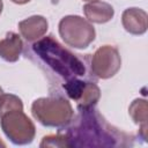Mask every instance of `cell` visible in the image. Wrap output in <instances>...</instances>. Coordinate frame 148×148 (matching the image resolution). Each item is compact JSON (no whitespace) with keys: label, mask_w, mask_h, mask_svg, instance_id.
<instances>
[{"label":"cell","mask_w":148,"mask_h":148,"mask_svg":"<svg viewBox=\"0 0 148 148\" xmlns=\"http://www.w3.org/2000/svg\"><path fill=\"white\" fill-rule=\"evenodd\" d=\"M10 1L14 2V3H16V5H24V3H28L31 0H10Z\"/></svg>","instance_id":"15"},{"label":"cell","mask_w":148,"mask_h":148,"mask_svg":"<svg viewBox=\"0 0 148 148\" xmlns=\"http://www.w3.org/2000/svg\"><path fill=\"white\" fill-rule=\"evenodd\" d=\"M66 131L68 147H126L133 138L110 125L94 108L79 110Z\"/></svg>","instance_id":"1"},{"label":"cell","mask_w":148,"mask_h":148,"mask_svg":"<svg viewBox=\"0 0 148 148\" xmlns=\"http://www.w3.org/2000/svg\"><path fill=\"white\" fill-rule=\"evenodd\" d=\"M58 30L65 44L79 50L87 49L96 37L94 25L79 15L64 16L59 22Z\"/></svg>","instance_id":"5"},{"label":"cell","mask_w":148,"mask_h":148,"mask_svg":"<svg viewBox=\"0 0 148 148\" xmlns=\"http://www.w3.org/2000/svg\"><path fill=\"white\" fill-rule=\"evenodd\" d=\"M121 24L123 28L131 35H143L148 28V15L141 8H127L121 14Z\"/></svg>","instance_id":"8"},{"label":"cell","mask_w":148,"mask_h":148,"mask_svg":"<svg viewBox=\"0 0 148 148\" xmlns=\"http://www.w3.org/2000/svg\"><path fill=\"white\" fill-rule=\"evenodd\" d=\"M83 13L86 15V18L90 23L103 24L112 20L114 9L110 3L96 0L86 3L83 6Z\"/></svg>","instance_id":"10"},{"label":"cell","mask_w":148,"mask_h":148,"mask_svg":"<svg viewBox=\"0 0 148 148\" xmlns=\"http://www.w3.org/2000/svg\"><path fill=\"white\" fill-rule=\"evenodd\" d=\"M49 29L47 20L42 15H32L18 22V31L28 42H36L42 38Z\"/></svg>","instance_id":"9"},{"label":"cell","mask_w":148,"mask_h":148,"mask_svg":"<svg viewBox=\"0 0 148 148\" xmlns=\"http://www.w3.org/2000/svg\"><path fill=\"white\" fill-rule=\"evenodd\" d=\"M12 109H23L22 99L13 94H2L0 96V114Z\"/></svg>","instance_id":"13"},{"label":"cell","mask_w":148,"mask_h":148,"mask_svg":"<svg viewBox=\"0 0 148 148\" xmlns=\"http://www.w3.org/2000/svg\"><path fill=\"white\" fill-rule=\"evenodd\" d=\"M0 147H6V143L0 139Z\"/></svg>","instance_id":"17"},{"label":"cell","mask_w":148,"mask_h":148,"mask_svg":"<svg viewBox=\"0 0 148 148\" xmlns=\"http://www.w3.org/2000/svg\"><path fill=\"white\" fill-rule=\"evenodd\" d=\"M2 94H3V90H2V88H1V87H0V96H1V95H2Z\"/></svg>","instance_id":"18"},{"label":"cell","mask_w":148,"mask_h":148,"mask_svg":"<svg viewBox=\"0 0 148 148\" xmlns=\"http://www.w3.org/2000/svg\"><path fill=\"white\" fill-rule=\"evenodd\" d=\"M2 8H3V2H2V0H0V14L2 12Z\"/></svg>","instance_id":"16"},{"label":"cell","mask_w":148,"mask_h":148,"mask_svg":"<svg viewBox=\"0 0 148 148\" xmlns=\"http://www.w3.org/2000/svg\"><path fill=\"white\" fill-rule=\"evenodd\" d=\"M128 113L134 121V124L140 126L139 134L140 136L146 140L147 139V118H148V104L147 101L143 98H136L134 99L130 108Z\"/></svg>","instance_id":"12"},{"label":"cell","mask_w":148,"mask_h":148,"mask_svg":"<svg viewBox=\"0 0 148 148\" xmlns=\"http://www.w3.org/2000/svg\"><path fill=\"white\" fill-rule=\"evenodd\" d=\"M23 51V42L18 34L9 31L0 39V58L7 62H15L18 60Z\"/></svg>","instance_id":"11"},{"label":"cell","mask_w":148,"mask_h":148,"mask_svg":"<svg viewBox=\"0 0 148 148\" xmlns=\"http://www.w3.org/2000/svg\"><path fill=\"white\" fill-rule=\"evenodd\" d=\"M83 1H87V2H91V1H96V0H83Z\"/></svg>","instance_id":"19"},{"label":"cell","mask_w":148,"mask_h":148,"mask_svg":"<svg viewBox=\"0 0 148 148\" xmlns=\"http://www.w3.org/2000/svg\"><path fill=\"white\" fill-rule=\"evenodd\" d=\"M32 117L43 126L62 128L73 119L74 111L71 102L61 96L39 97L31 104Z\"/></svg>","instance_id":"3"},{"label":"cell","mask_w":148,"mask_h":148,"mask_svg":"<svg viewBox=\"0 0 148 148\" xmlns=\"http://www.w3.org/2000/svg\"><path fill=\"white\" fill-rule=\"evenodd\" d=\"M121 67V57L117 47L103 45L98 47L91 57L90 69L98 79H110L114 76Z\"/></svg>","instance_id":"6"},{"label":"cell","mask_w":148,"mask_h":148,"mask_svg":"<svg viewBox=\"0 0 148 148\" xmlns=\"http://www.w3.org/2000/svg\"><path fill=\"white\" fill-rule=\"evenodd\" d=\"M40 147H68V141L66 134H50L42 139L39 143Z\"/></svg>","instance_id":"14"},{"label":"cell","mask_w":148,"mask_h":148,"mask_svg":"<svg viewBox=\"0 0 148 148\" xmlns=\"http://www.w3.org/2000/svg\"><path fill=\"white\" fill-rule=\"evenodd\" d=\"M64 89L67 96L76 103L79 110L94 108L101 97L99 87L95 82L82 81L77 77L67 80Z\"/></svg>","instance_id":"7"},{"label":"cell","mask_w":148,"mask_h":148,"mask_svg":"<svg viewBox=\"0 0 148 148\" xmlns=\"http://www.w3.org/2000/svg\"><path fill=\"white\" fill-rule=\"evenodd\" d=\"M32 51L50 69L66 81L86 74L83 61L64 47L52 35L37 39L32 44Z\"/></svg>","instance_id":"2"},{"label":"cell","mask_w":148,"mask_h":148,"mask_svg":"<svg viewBox=\"0 0 148 148\" xmlns=\"http://www.w3.org/2000/svg\"><path fill=\"white\" fill-rule=\"evenodd\" d=\"M0 126L10 142L17 146L31 143L36 135L35 124L23 109H12L0 114Z\"/></svg>","instance_id":"4"}]
</instances>
